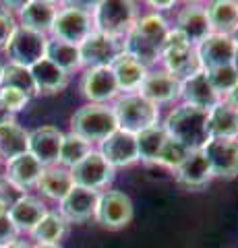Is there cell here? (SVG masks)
Listing matches in <instances>:
<instances>
[{"label":"cell","instance_id":"obj_28","mask_svg":"<svg viewBox=\"0 0 238 248\" xmlns=\"http://www.w3.org/2000/svg\"><path fill=\"white\" fill-rule=\"evenodd\" d=\"M29 147V133L17 122L0 126V159L11 161L19 155H25Z\"/></svg>","mask_w":238,"mask_h":248},{"label":"cell","instance_id":"obj_3","mask_svg":"<svg viewBox=\"0 0 238 248\" xmlns=\"http://www.w3.org/2000/svg\"><path fill=\"white\" fill-rule=\"evenodd\" d=\"M71 128L75 135L85 139L87 143H95L106 141L114 130H118V122L112 108L104 104H89L73 114Z\"/></svg>","mask_w":238,"mask_h":248},{"label":"cell","instance_id":"obj_23","mask_svg":"<svg viewBox=\"0 0 238 248\" xmlns=\"http://www.w3.org/2000/svg\"><path fill=\"white\" fill-rule=\"evenodd\" d=\"M213 178L211 168L207 164L203 151H190L187 155V159L176 168V180L187 188H203V186L209 184V180Z\"/></svg>","mask_w":238,"mask_h":248},{"label":"cell","instance_id":"obj_32","mask_svg":"<svg viewBox=\"0 0 238 248\" xmlns=\"http://www.w3.org/2000/svg\"><path fill=\"white\" fill-rule=\"evenodd\" d=\"M68 230V221L60 213H46L44 219L32 232L37 244H58Z\"/></svg>","mask_w":238,"mask_h":248},{"label":"cell","instance_id":"obj_13","mask_svg":"<svg viewBox=\"0 0 238 248\" xmlns=\"http://www.w3.org/2000/svg\"><path fill=\"white\" fill-rule=\"evenodd\" d=\"M104 159L112 168H125L135 161H139V151H137V135L127 133V130H114V133L102 141Z\"/></svg>","mask_w":238,"mask_h":248},{"label":"cell","instance_id":"obj_12","mask_svg":"<svg viewBox=\"0 0 238 248\" xmlns=\"http://www.w3.org/2000/svg\"><path fill=\"white\" fill-rule=\"evenodd\" d=\"M234 50H236V44L230 35L209 33L197 46V58H199V64H201V71L232 64Z\"/></svg>","mask_w":238,"mask_h":248},{"label":"cell","instance_id":"obj_6","mask_svg":"<svg viewBox=\"0 0 238 248\" xmlns=\"http://www.w3.org/2000/svg\"><path fill=\"white\" fill-rule=\"evenodd\" d=\"M94 29V17L85 9H79L77 4H68L66 9L58 11L56 21L52 25V33L54 40H60L71 46H79L91 35Z\"/></svg>","mask_w":238,"mask_h":248},{"label":"cell","instance_id":"obj_42","mask_svg":"<svg viewBox=\"0 0 238 248\" xmlns=\"http://www.w3.org/2000/svg\"><path fill=\"white\" fill-rule=\"evenodd\" d=\"M226 104H228V106H232L234 110L238 112V83L226 93Z\"/></svg>","mask_w":238,"mask_h":248},{"label":"cell","instance_id":"obj_50","mask_svg":"<svg viewBox=\"0 0 238 248\" xmlns=\"http://www.w3.org/2000/svg\"><path fill=\"white\" fill-rule=\"evenodd\" d=\"M236 4H238V2H236Z\"/></svg>","mask_w":238,"mask_h":248},{"label":"cell","instance_id":"obj_34","mask_svg":"<svg viewBox=\"0 0 238 248\" xmlns=\"http://www.w3.org/2000/svg\"><path fill=\"white\" fill-rule=\"evenodd\" d=\"M0 87L19 89V91L25 93L27 97H32V95H35V93H37L29 68L17 66V64H6V66H2V75H0Z\"/></svg>","mask_w":238,"mask_h":248},{"label":"cell","instance_id":"obj_16","mask_svg":"<svg viewBox=\"0 0 238 248\" xmlns=\"http://www.w3.org/2000/svg\"><path fill=\"white\" fill-rule=\"evenodd\" d=\"M63 133L54 126H42L29 133V147L27 153L40 161L44 168H50L58 161L60 145H63Z\"/></svg>","mask_w":238,"mask_h":248},{"label":"cell","instance_id":"obj_33","mask_svg":"<svg viewBox=\"0 0 238 248\" xmlns=\"http://www.w3.org/2000/svg\"><path fill=\"white\" fill-rule=\"evenodd\" d=\"M133 29H137L139 33L145 37V40H149L153 46H158L159 50L164 48V44L168 40V33H170V27H168V23L164 17H159V15H145V17L137 19Z\"/></svg>","mask_w":238,"mask_h":248},{"label":"cell","instance_id":"obj_44","mask_svg":"<svg viewBox=\"0 0 238 248\" xmlns=\"http://www.w3.org/2000/svg\"><path fill=\"white\" fill-rule=\"evenodd\" d=\"M149 6H153V9H158V11H166V9H172L174 2H172V0H168V2H158V0H151Z\"/></svg>","mask_w":238,"mask_h":248},{"label":"cell","instance_id":"obj_38","mask_svg":"<svg viewBox=\"0 0 238 248\" xmlns=\"http://www.w3.org/2000/svg\"><path fill=\"white\" fill-rule=\"evenodd\" d=\"M0 102L6 106V110L15 114V112H19V110H23V108L27 106L29 97H27L23 91H19V89L0 87Z\"/></svg>","mask_w":238,"mask_h":248},{"label":"cell","instance_id":"obj_7","mask_svg":"<svg viewBox=\"0 0 238 248\" xmlns=\"http://www.w3.org/2000/svg\"><path fill=\"white\" fill-rule=\"evenodd\" d=\"M125 52L122 40L104 35L99 31H91V35L79 46L81 66L87 68H108L120 54Z\"/></svg>","mask_w":238,"mask_h":248},{"label":"cell","instance_id":"obj_48","mask_svg":"<svg viewBox=\"0 0 238 248\" xmlns=\"http://www.w3.org/2000/svg\"><path fill=\"white\" fill-rule=\"evenodd\" d=\"M232 40H234V44H238V29L234 31V35H232Z\"/></svg>","mask_w":238,"mask_h":248},{"label":"cell","instance_id":"obj_36","mask_svg":"<svg viewBox=\"0 0 238 248\" xmlns=\"http://www.w3.org/2000/svg\"><path fill=\"white\" fill-rule=\"evenodd\" d=\"M207 75V81L213 87V91L222 95V93H228L230 89L238 83V73L232 64H226V66H218V68H209L205 71Z\"/></svg>","mask_w":238,"mask_h":248},{"label":"cell","instance_id":"obj_43","mask_svg":"<svg viewBox=\"0 0 238 248\" xmlns=\"http://www.w3.org/2000/svg\"><path fill=\"white\" fill-rule=\"evenodd\" d=\"M9 122H15L13 112L6 110V106H4L2 102H0V126H2V124H9Z\"/></svg>","mask_w":238,"mask_h":248},{"label":"cell","instance_id":"obj_5","mask_svg":"<svg viewBox=\"0 0 238 248\" xmlns=\"http://www.w3.org/2000/svg\"><path fill=\"white\" fill-rule=\"evenodd\" d=\"M162 60L168 68L166 73H170L178 81L201 71L197 48L176 29H170V33H168V40L162 48Z\"/></svg>","mask_w":238,"mask_h":248},{"label":"cell","instance_id":"obj_18","mask_svg":"<svg viewBox=\"0 0 238 248\" xmlns=\"http://www.w3.org/2000/svg\"><path fill=\"white\" fill-rule=\"evenodd\" d=\"M42 172H44V166L32 153H25V155H19V157L6 161L4 180L17 192H25L29 188H33V186H37Z\"/></svg>","mask_w":238,"mask_h":248},{"label":"cell","instance_id":"obj_17","mask_svg":"<svg viewBox=\"0 0 238 248\" xmlns=\"http://www.w3.org/2000/svg\"><path fill=\"white\" fill-rule=\"evenodd\" d=\"M180 97L184 99L187 106L199 108V110L205 112H209L211 108H216L222 102L220 95L213 91L209 81H207L205 71H199L180 81Z\"/></svg>","mask_w":238,"mask_h":248},{"label":"cell","instance_id":"obj_1","mask_svg":"<svg viewBox=\"0 0 238 248\" xmlns=\"http://www.w3.org/2000/svg\"><path fill=\"white\" fill-rule=\"evenodd\" d=\"M164 130L168 133V137L184 145L189 151H199L209 141L207 112L182 104L168 114V118L164 122Z\"/></svg>","mask_w":238,"mask_h":248},{"label":"cell","instance_id":"obj_15","mask_svg":"<svg viewBox=\"0 0 238 248\" xmlns=\"http://www.w3.org/2000/svg\"><path fill=\"white\" fill-rule=\"evenodd\" d=\"M81 91L91 104H104L118 95V83L112 68H87L81 81Z\"/></svg>","mask_w":238,"mask_h":248},{"label":"cell","instance_id":"obj_49","mask_svg":"<svg viewBox=\"0 0 238 248\" xmlns=\"http://www.w3.org/2000/svg\"><path fill=\"white\" fill-rule=\"evenodd\" d=\"M0 75H2V66H0Z\"/></svg>","mask_w":238,"mask_h":248},{"label":"cell","instance_id":"obj_41","mask_svg":"<svg viewBox=\"0 0 238 248\" xmlns=\"http://www.w3.org/2000/svg\"><path fill=\"white\" fill-rule=\"evenodd\" d=\"M17 236H19V232L13 226V221L9 217L6 215L0 217V248H6L13 242H17Z\"/></svg>","mask_w":238,"mask_h":248},{"label":"cell","instance_id":"obj_26","mask_svg":"<svg viewBox=\"0 0 238 248\" xmlns=\"http://www.w3.org/2000/svg\"><path fill=\"white\" fill-rule=\"evenodd\" d=\"M112 73L116 77L120 91H139L143 79L147 77V68L141 66L133 56L122 52L120 56L112 62Z\"/></svg>","mask_w":238,"mask_h":248},{"label":"cell","instance_id":"obj_45","mask_svg":"<svg viewBox=\"0 0 238 248\" xmlns=\"http://www.w3.org/2000/svg\"><path fill=\"white\" fill-rule=\"evenodd\" d=\"M6 248H32V246H29L25 240H17V242H13L11 246H6Z\"/></svg>","mask_w":238,"mask_h":248},{"label":"cell","instance_id":"obj_21","mask_svg":"<svg viewBox=\"0 0 238 248\" xmlns=\"http://www.w3.org/2000/svg\"><path fill=\"white\" fill-rule=\"evenodd\" d=\"M58 9L54 2H46V0H32V2H23L19 9V19L25 29H32L35 33L46 35L52 31V25L56 21Z\"/></svg>","mask_w":238,"mask_h":248},{"label":"cell","instance_id":"obj_14","mask_svg":"<svg viewBox=\"0 0 238 248\" xmlns=\"http://www.w3.org/2000/svg\"><path fill=\"white\" fill-rule=\"evenodd\" d=\"M99 192L81 188V186H73L68 195L60 201V215L71 223H83L95 217V207H97Z\"/></svg>","mask_w":238,"mask_h":248},{"label":"cell","instance_id":"obj_22","mask_svg":"<svg viewBox=\"0 0 238 248\" xmlns=\"http://www.w3.org/2000/svg\"><path fill=\"white\" fill-rule=\"evenodd\" d=\"M46 213H48V209L40 199L23 195L13 203L6 217L13 221L17 232H33L37 223L46 217Z\"/></svg>","mask_w":238,"mask_h":248},{"label":"cell","instance_id":"obj_25","mask_svg":"<svg viewBox=\"0 0 238 248\" xmlns=\"http://www.w3.org/2000/svg\"><path fill=\"white\" fill-rule=\"evenodd\" d=\"M29 73H32L35 91L44 93V95H52V93L63 91L68 83V75L64 71H60L56 64H52V62L46 60V58L35 62V64L29 68Z\"/></svg>","mask_w":238,"mask_h":248},{"label":"cell","instance_id":"obj_29","mask_svg":"<svg viewBox=\"0 0 238 248\" xmlns=\"http://www.w3.org/2000/svg\"><path fill=\"white\" fill-rule=\"evenodd\" d=\"M73 186L75 184H73L71 172L64 168H56V166L44 168L40 180H37V188H40L46 197H50L54 201H63Z\"/></svg>","mask_w":238,"mask_h":248},{"label":"cell","instance_id":"obj_39","mask_svg":"<svg viewBox=\"0 0 238 248\" xmlns=\"http://www.w3.org/2000/svg\"><path fill=\"white\" fill-rule=\"evenodd\" d=\"M15 29H17V23L15 17L9 11H0V48H6V44L13 37Z\"/></svg>","mask_w":238,"mask_h":248},{"label":"cell","instance_id":"obj_9","mask_svg":"<svg viewBox=\"0 0 238 248\" xmlns=\"http://www.w3.org/2000/svg\"><path fill=\"white\" fill-rule=\"evenodd\" d=\"M68 172H71L75 186L89 190H99L114 180V168L104 159V155L99 151H91L87 157H83Z\"/></svg>","mask_w":238,"mask_h":248},{"label":"cell","instance_id":"obj_27","mask_svg":"<svg viewBox=\"0 0 238 248\" xmlns=\"http://www.w3.org/2000/svg\"><path fill=\"white\" fill-rule=\"evenodd\" d=\"M207 19L211 25V33L220 35H234L238 29V4L230 0H218L207 6Z\"/></svg>","mask_w":238,"mask_h":248},{"label":"cell","instance_id":"obj_35","mask_svg":"<svg viewBox=\"0 0 238 248\" xmlns=\"http://www.w3.org/2000/svg\"><path fill=\"white\" fill-rule=\"evenodd\" d=\"M91 151H94V149H91V143H87L85 139H81L79 135L68 133V135L63 137V145H60L58 161L63 166L73 168V166L79 164L83 157H87Z\"/></svg>","mask_w":238,"mask_h":248},{"label":"cell","instance_id":"obj_24","mask_svg":"<svg viewBox=\"0 0 238 248\" xmlns=\"http://www.w3.org/2000/svg\"><path fill=\"white\" fill-rule=\"evenodd\" d=\"M209 139H238V112L226 102H220L207 112Z\"/></svg>","mask_w":238,"mask_h":248},{"label":"cell","instance_id":"obj_31","mask_svg":"<svg viewBox=\"0 0 238 248\" xmlns=\"http://www.w3.org/2000/svg\"><path fill=\"white\" fill-rule=\"evenodd\" d=\"M168 139V133L164 130V126H151L147 130L137 135V151H139V159L145 164H156L158 155L162 151V147Z\"/></svg>","mask_w":238,"mask_h":248},{"label":"cell","instance_id":"obj_4","mask_svg":"<svg viewBox=\"0 0 238 248\" xmlns=\"http://www.w3.org/2000/svg\"><path fill=\"white\" fill-rule=\"evenodd\" d=\"M94 29L104 35L122 40L137 21L135 4L127 0H104L95 4L94 11Z\"/></svg>","mask_w":238,"mask_h":248},{"label":"cell","instance_id":"obj_47","mask_svg":"<svg viewBox=\"0 0 238 248\" xmlns=\"http://www.w3.org/2000/svg\"><path fill=\"white\" fill-rule=\"evenodd\" d=\"M32 248H60V246L58 244H35Z\"/></svg>","mask_w":238,"mask_h":248},{"label":"cell","instance_id":"obj_11","mask_svg":"<svg viewBox=\"0 0 238 248\" xmlns=\"http://www.w3.org/2000/svg\"><path fill=\"white\" fill-rule=\"evenodd\" d=\"M95 219L108 230H120L133 219V203L120 190H108L99 195Z\"/></svg>","mask_w":238,"mask_h":248},{"label":"cell","instance_id":"obj_10","mask_svg":"<svg viewBox=\"0 0 238 248\" xmlns=\"http://www.w3.org/2000/svg\"><path fill=\"white\" fill-rule=\"evenodd\" d=\"M201 151L213 176H238V139H209Z\"/></svg>","mask_w":238,"mask_h":248},{"label":"cell","instance_id":"obj_19","mask_svg":"<svg viewBox=\"0 0 238 248\" xmlns=\"http://www.w3.org/2000/svg\"><path fill=\"white\" fill-rule=\"evenodd\" d=\"M139 95L151 104H172L180 97V81L170 73H147L139 87Z\"/></svg>","mask_w":238,"mask_h":248},{"label":"cell","instance_id":"obj_40","mask_svg":"<svg viewBox=\"0 0 238 248\" xmlns=\"http://www.w3.org/2000/svg\"><path fill=\"white\" fill-rule=\"evenodd\" d=\"M17 199H19L17 190H15L4 178H0V217H4L6 213H9V209L13 207V203Z\"/></svg>","mask_w":238,"mask_h":248},{"label":"cell","instance_id":"obj_30","mask_svg":"<svg viewBox=\"0 0 238 248\" xmlns=\"http://www.w3.org/2000/svg\"><path fill=\"white\" fill-rule=\"evenodd\" d=\"M46 60H50L52 64H56L60 71H64L66 75L77 71L81 66V56H79V48L71 44H64L60 40H48L46 42Z\"/></svg>","mask_w":238,"mask_h":248},{"label":"cell","instance_id":"obj_46","mask_svg":"<svg viewBox=\"0 0 238 248\" xmlns=\"http://www.w3.org/2000/svg\"><path fill=\"white\" fill-rule=\"evenodd\" d=\"M232 66L236 68V73H238V44H236V50H234V58H232Z\"/></svg>","mask_w":238,"mask_h":248},{"label":"cell","instance_id":"obj_37","mask_svg":"<svg viewBox=\"0 0 238 248\" xmlns=\"http://www.w3.org/2000/svg\"><path fill=\"white\" fill-rule=\"evenodd\" d=\"M189 153H190V151H189L184 145H180L178 141H174V139L168 137L166 143H164V147H162V151H159V155H158V161H156V164H162V166H166V168L176 170L184 159H187Z\"/></svg>","mask_w":238,"mask_h":248},{"label":"cell","instance_id":"obj_2","mask_svg":"<svg viewBox=\"0 0 238 248\" xmlns=\"http://www.w3.org/2000/svg\"><path fill=\"white\" fill-rule=\"evenodd\" d=\"M114 116H116L118 128L127 133L139 135L151 126H158L159 108L145 99L139 93H128L114 104Z\"/></svg>","mask_w":238,"mask_h":248},{"label":"cell","instance_id":"obj_8","mask_svg":"<svg viewBox=\"0 0 238 248\" xmlns=\"http://www.w3.org/2000/svg\"><path fill=\"white\" fill-rule=\"evenodd\" d=\"M46 42H48L46 35L25 27H17L4 50L11 58V64L32 68L46 56Z\"/></svg>","mask_w":238,"mask_h":248},{"label":"cell","instance_id":"obj_20","mask_svg":"<svg viewBox=\"0 0 238 248\" xmlns=\"http://www.w3.org/2000/svg\"><path fill=\"white\" fill-rule=\"evenodd\" d=\"M174 29L178 31V33H182L197 48V46L211 33L207 11L199 4H187L178 13V17H176V27Z\"/></svg>","mask_w":238,"mask_h":248}]
</instances>
